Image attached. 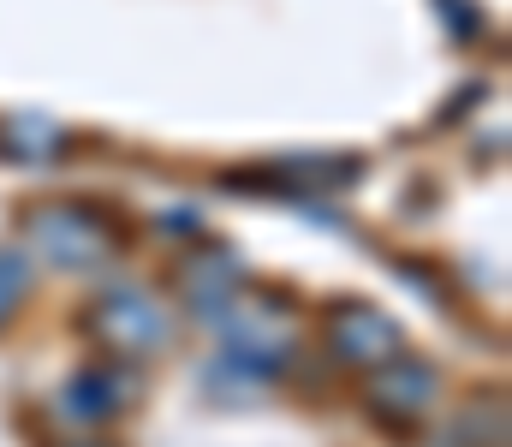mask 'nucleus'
I'll use <instances>...</instances> for the list:
<instances>
[]
</instances>
